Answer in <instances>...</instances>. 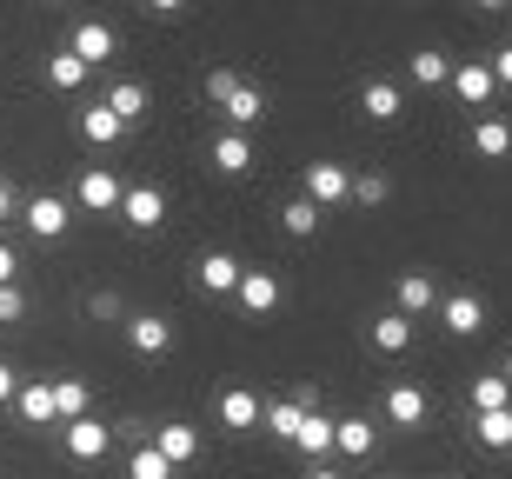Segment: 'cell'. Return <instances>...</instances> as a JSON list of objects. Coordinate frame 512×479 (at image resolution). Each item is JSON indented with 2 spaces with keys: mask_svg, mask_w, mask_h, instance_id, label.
I'll return each mask as SVG.
<instances>
[{
  "mask_svg": "<svg viewBox=\"0 0 512 479\" xmlns=\"http://www.w3.org/2000/svg\"><path fill=\"white\" fill-rule=\"evenodd\" d=\"M300 193L320 213L346 207V200H353V167H346V160H313V167H306V180H300Z\"/></svg>",
  "mask_w": 512,
  "mask_h": 479,
  "instance_id": "2",
  "label": "cell"
},
{
  "mask_svg": "<svg viewBox=\"0 0 512 479\" xmlns=\"http://www.w3.org/2000/svg\"><path fill=\"white\" fill-rule=\"evenodd\" d=\"M14 273H20V253L0 240V287H14Z\"/></svg>",
  "mask_w": 512,
  "mask_h": 479,
  "instance_id": "37",
  "label": "cell"
},
{
  "mask_svg": "<svg viewBox=\"0 0 512 479\" xmlns=\"http://www.w3.org/2000/svg\"><path fill=\"white\" fill-rule=\"evenodd\" d=\"M107 107H114V114H120V120L133 127V120L147 114V87H140V80H120L114 94H107Z\"/></svg>",
  "mask_w": 512,
  "mask_h": 479,
  "instance_id": "32",
  "label": "cell"
},
{
  "mask_svg": "<svg viewBox=\"0 0 512 479\" xmlns=\"http://www.w3.org/2000/svg\"><path fill=\"white\" fill-rule=\"evenodd\" d=\"M47 80H54L60 94H80V87H87V67H80V60L60 47V54H47Z\"/></svg>",
  "mask_w": 512,
  "mask_h": 479,
  "instance_id": "31",
  "label": "cell"
},
{
  "mask_svg": "<svg viewBox=\"0 0 512 479\" xmlns=\"http://www.w3.org/2000/svg\"><path fill=\"white\" fill-rule=\"evenodd\" d=\"M373 446H380V426H373V420H360V413L333 420V453H340V460H366Z\"/></svg>",
  "mask_w": 512,
  "mask_h": 479,
  "instance_id": "14",
  "label": "cell"
},
{
  "mask_svg": "<svg viewBox=\"0 0 512 479\" xmlns=\"http://www.w3.org/2000/svg\"><path fill=\"white\" fill-rule=\"evenodd\" d=\"M473 154H479V160H512V120L479 114V120H473Z\"/></svg>",
  "mask_w": 512,
  "mask_h": 479,
  "instance_id": "20",
  "label": "cell"
},
{
  "mask_svg": "<svg viewBox=\"0 0 512 479\" xmlns=\"http://www.w3.org/2000/svg\"><path fill=\"white\" fill-rule=\"evenodd\" d=\"M153 453H160V460L173 466V473H180V466H193L200 460V426H187V420H167V426H153Z\"/></svg>",
  "mask_w": 512,
  "mask_h": 479,
  "instance_id": "9",
  "label": "cell"
},
{
  "mask_svg": "<svg viewBox=\"0 0 512 479\" xmlns=\"http://www.w3.org/2000/svg\"><path fill=\"white\" fill-rule=\"evenodd\" d=\"M207 94H213V107H220V120H227L233 134H247L253 120L266 114V94L253 87V80H240L233 67H213V74H207Z\"/></svg>",
  "mask_w": 512,
  "mask_h": 479,
  "instance_id": "1",
  "label": "cell"
},
{
  "mask_svg": "<svg viewBox=\"0 0 512 479\" xmlns=\"http://www.w3.org/2000/svg\"><path fill=\"white\" fill-rule=\"evenodd\" d=\"M74 200L87 213H120V173H107V167H87L74 180Z\"/></svg>",
  "mask_w": 512,
  "mask_h": 479,
  "instance_id": "13",
  "label": "cell"
},
{
  "mask_svg": "<svg viewBox=\"0 0 512 479\" xmlns=\"http://www.w3.org/2000/svg\"><path fill=\"white\" fill-rule=\"evenodd\" d=\"M233 300H240V313H253V320H266V313L286 300L280 287V273H266V267H247L240 273V287H233Z\"/></svg>",
  "mask_w": 512,
  "mask_h": 479,
  "instance_id": "8",
  "label": "cell"
},
{
  "mask_svg": "<svg viewBox=\"0 0 512 479\" xmlns=\"http://www.w3.org/2000/svg\"><path fill=\"white\" fill-rule=\"evenodd\" d=\"M386 426H399V433H413V426H426V413H433V393L419 380H393L386 386V400H380Z\"/></svg>",
  "mask_w": 512,
  "mask_h": 479,
  "instance_id": "3",
  "label": "cell"
},
{
  "mask_svg": "<svg viewBox=\"0 0 512 479\" xmlns=\"http://www.w3.org/2000/svg\"><path fill=\"white\" fill-rule=\"evenodd\" d=\"M14 393H20V373L0 360V406H14Z\"/></svg>",
  "mask_w": 512,
  "mask_h": 479,
  "instance_id": "38",
  "label": "cell"
},
{
  "mask_svg": "<svg viewBox=\"0 0 512 479\" xmlns=\"http://www.w3.org/2000/svg\"><path fill=\"white\" fill-rule=\"evenodd\" d=\"M47 386H54V420H60V426L94 413V393H87V380H74V373H67V380H47Z\"/></svg>",
  "mask_w": 512,
  "mask_h": 479,
  "instance_id": "22",
  "label": "cell"
},
{
  "mask_svg": "<svg viewBox=\"0 0 512 479\" xmlns=\"http://www.w3.org/2000/svg\"><path fill=\"white\" fill-rule=\"evenodd\" d=\"M120 220H127L133 233H153L160 220H167V193L153 187V180H133V187H120Z\"/></svg>",
  "mask_w": 512,
  "mask_h": 479,
  "instance_id": "7",
  "label": "cell"
},
{
  "mask_svg": "<svg viewBox=\"0 0 512 479\" xmlns=\"http://www.w3.org/2000/svg\"><path fill=\"white\" fill-rule=\"evenodd\" d=\"M499 380H506V386H512V353H506V360H499Z\"/></svg>",
  "mask_w": 512,
  "mask_h": 479,
  "instance_id": "43",
  "label": "cell"
},
{
  "mask_svg": "<svg viewBox=\"0 0 512 479\" xmlns=\"http://www.w3.org/2000/svg\"><path fill=\"white\" fill-rule=\"evenodd\" d=\"M260 413H266V400L247 393V386H227V393H220V426H227V433H253Z\"/></svg>",
  "mask_w": 512,
  "mask_h": 479,
  "instance_id": "16",
  "label": "cell"
},
{
  "mask_svg": "<svg viewBox=\"0 0 512 479\" xmlns=\"http://www.w3.org/2000/svg\"><path fill=\"white\" fill-rule=\"evenodd\" d=\"M14 320H27V293H20V280L0 287V326H14Z\"/></svg>",
  "mask_w": 512,
  "mask_h": 479,
  "instance_id": "35",
  "label": "cell"
},
{
  "mask_svg": "<svg viewBox=\"0 0 512 479\" xmlns=\"http://www.w3.org/2000/svg\"><path fill=\"white\" fill-rule=\"evenodd\" d=\"M306 479H346V473L333 460H313V466H306Z\"/></svg>",
  "mask_w": 512,
  "mask_h": 479,
  "instance_id": "39",
  "label": "cell"
},
{
  "mask_svg": "<svg viewBox=\"0 0 512 479\" xmlns=\"http://www.w3.org/2000/svg\"><path fill=\"white\" fill-rule=\"evenodd\" d=\"M446 87L459 94V107H486V100L499 94V87H493V67H486V60H466V67H453V80H446Z\"/></svg>",
  "mask_w": 512,
  "mask_h": 479,
  "instance_id": "17",
  "label": "cell"
},
{
  "mask_svg": "<svg viewBox=\"0 0 512 479\" xmlns=\"http://www.w3.org/2000/svg\"><path fill=\"white\" fill-rule=\"evenodd\" d=\"M20 220H27V233H34V240H60L74 213H67V200H60V193H34V200L20 207Z\"/></svg>",
  "mask_w": 512,
  "mask_h": 479,
  "instance_id": "11",
  "label": "cell"
},
{
  "mask_svg": "<svg viewBox=\"0 0 512 479\" xmlns=\"http://www.w3.org/2000/svg\"><path fill=\"white\" fill-rule=\"evenodd\" d=\"M60 433H67V460H74V466H94V460L114 453V426L94 420V413H87V420H67Z\"/></svg>",
  "mask_w": 512,
  "mask_h": 479,
  "instance_id": "6",
  "label": "cell"
},
{
  "mask_svg": "<svg viewBox=\"0 0 512 479\" xmlns=\"http://www.w3.org/2000/svg\"><path fill=\"white\" fill-rule=\"evenodd\" d=\"M60 47H67V54L80 60V67H87V74H94V67H107V60L120 54V34L114 27H107V20H80L74 34L60 40Z\"/></svg>",
  "mask_w": 512,
  "mask_h": 479,
  "instance_id": "4",
  "label": "cell"
},
{
  "mask_svg": "<svg viewBox=\"0 0 512 479\" xmlns=\"http://www.w3.org/2000/svg\"><path fill=\"white\" fill-rule=\"evenodd\" d=\"M406 80L413 87H446L453 80V60L439 54V47H419V54H406Z\"/></svg>",
  "mask_w": 512,
  "mask_h": 479,
  "instance_id": "23",
  "label": "cell"
},
{
  "mask_svg": "<svg viewBox=\"0 0 512 479\" xmlns=\"http://www.w3.org/2000/svg\"><path fill=\"white\" fill-rule=\"evenodd\" d=\"M213 167L220 173H247L253 167V140L233 134V127H220V140H213Z\"/></svg>",
  "mask_w": 512,
  "mask_h": 479,
  "instance_id": "28",
  "label": "cell"
},
{
  "mask_svg": "<svg viewBox=\"0 0 512 479\" xmlns=\"http://www.w3.org/2000/svg\"><path fill=\"white\" fill-rule=\"evenodd\" d=\"M433 307H439V287H433V273L406 267V273H399V287H393V313H406V320H419V313H433Z\"/></svg>",
  "mask_w": 512,
  "mask_h": 479,
  "instance_id": "12",
  "label": "cell"
},
{
  "mask_svg": "<svg viewBox=\"0 0 512 479\" xmlns=\"http://www.w3.org/2000/svg\"><path fill=\"white\" fill-rule=\"evenodd\" d=\"M360 114H366V120H380V127L406 114V94H399V80H366V87H360Z\"/></svg>",
  "mask_w": 512,
  "mask_h": 479,
  "instance_id": "19",
  "label": "cell"
},
{
  "mask_svg": "<svg viewBox=\"0 0 512 479\" xmlns=\"http://www.w3.org/2000/svg\"><path fill=\"white\" fill-rule=\"evenodd\" d=\"M473 7H486V14H506L512 0H473Z\"/></svg>",
  "mask_w": 512,
  "mask_h": 479,
  "instance_id": "42",
  "label": "cell"
},
{
  "mask_svg": "<svg viewBox=\"0 0 512 479\" xmlns=\"http://www.w3.org/2000/svg\"><path fill=\"white\" fill-rule=\"evenodd\" d=\"M473 440L486 446V453H512V406H499V413H473Z\"/></svg>",
  "mask_w": 512,
  "mask_h": 479,
  "instance_id": "24",
  "label": "cell"
},
{
  "mask_svg": "<svg viewBox=\"0 0 512 479\" xmlns=\"http://www.w3.org/2000/svg\"><path fill=\"white\" fill-rule=\"evenodd\" d=\"M127 479H180V473H173L153 446H133V453H127Z\"/></svg>",
  "mask_w": 512,
  "mask_h": 479,
  "instance_id": "33",
  "label": "cell"
},
{
  "mask_svg": "<svg viewBox=\"0 0 512 479\" xmlns=\"http://www.w3.org/2000/svg\"><path fill=\"white\" fill-rule=\"evenodd\" d=\"M320 220H326V213L313 207L306 193H293V200L280 207V233H293V240H313V233H320Z\"/></svg>",
  "mask_w": 512,
  "mask_h": 479,
  "instance_id": "26",
  "label": "cell"
},
{
  "mask_svg": "<svg viewBox=\"0 0 512 479\" xmlns=\"http://www.w3.org/2000/svg\"><path fill=\"white\" fill-rule=\"evenodd\" d=\"M240 273H247V267H240L233 253H220V247L193 260V280H200V293H233V287H240Z\"/></svg>",
  "mask_w": 512,
  "mask_h": 479,
  "instance_id": "15",
  "label": "cell"
},
{
  "mask_svg": "<svg viewBox=\"0 0 512 479\" xmlns=\"http://www.w3.org/2000/svg\"><path fill=\"white\" fill-rule=\"evenodd\" d=\"M14 213H20V200H14V187L0 180V220H14Z\"/></svg>",
  "mask_w": 512,
  "mask_h": 479,
  "instance_id": "40",
  "label": "cell"
},
{
  "mask_svg": "<svg viewBox=\"0 0 512 479\" xmlns=\"http://www.w3.org/2000/svg\"><path fill=\"white\" fill-rule=\"evenodd\" d=\"M173 340H180V333H173L167 313H133V320H127V346L140 353V360H160V353H173Z\"/></svg>",
  "mask_w": 512,
  "mask_h": 479,
  "instance_id": "10",
  "label": "cell"
},
{
  "mask_svg": "<svg viewBox=\"0 0 512 479\" xmlns=\"http://www.w3.org/2000/svg\"><path fill=\"white\" fill-rule=\"evenodd\" d=\"M80 140H87V147H120V140H127V120H120L107 100H100V107H80Z\"/></svg>",
  "mask_w": 512,
  "mask_h": 479,
  "instance_id": "18",
  "label": "cell"
},
{
  "mask_svg": "<svg viewBox=\"0 0 512 479\" xmlns=\"http://www.w3.org/2000/svg\"><path fill=\"white\" fill-rule=\"evenodd\" d=\"M293 446H300L306 460H333V420H326V413H306L300 433H293Z\"/></svg>",
  "mask_w": 512,
  "mask_h": 479,
  "instance_id": "25",
  "label": "cell"
},
{
  "mask_svg": "<svg viewBox=\"0 0 512 479\" xmlns=\"http://www.w3.org/2000/svg\"><path fill=\"white\" fill-rule=\"evenodd\" d=\"M300 420H306V406L293 400V393H286V400H273L260 413V426H266V433H280V440H293V433H300Z\"/></svg>",
  "mask_w": 512,
  "mask_h": 479,
  "instance_id": "30",
  "label": "cell"
},
{
  "mask_svg": "<svg viewBox=\"0 0 512 479\" xmlns=\"http://www.w3.org/2000/svg\"><path fill=\"white\" fill-rule=\"evenodd\" d=\"M14 413H20V426H60L54 420V386H47V380H27L14 393Z\"/></svg>",
  "mask_w": 512,
  "mask_h": 479,
  "instance_id": "21",
  "label": "cell"
},
{
  "mask_svg": "<svg viewBox=\"0 0 512 479\" xmlns=\"http://www.w3.org/2000/svg\"><path fill=\"white\" fill-rule=\"evenodd\" d=\"M466 400H473V413H499V406H512V386L493 373H473V386H466Z\"/></svg>",
  "mask_w": 512,
  "mask_h": 479,
  "instance_id": "29",
  "label": "cell"
},
{
  "mask_svg": "<svg viewBox=\"0 0 512 479\" xmlns=\"http://www.w3.org/2000/svg\"><path fill=\"white\" fill-rule=\"evenodd\" d=\"M486 67H493V87H506V94H512V40H506V47H493Z\"/></svg>",
  "mask_w": 512,
  "mask_h": 479,
  "instance_id": "36",
  "label": "cell"
},
{
  "mask_svg": "<svg viewBox=\"0 0 512 479\" xmlns=\"http://www.w3.org/2000/svg\"><path fill=\"white\" fill-rule=\"evenodd\" d=\"M153 14H180V7H187V0H147Z\"/></svg>",
  "mask_w": 512,
  "mask_h": 479,
  "instance_id": "41",
  "label": "cell"
},
{
  "mask_svg": "<svg viewBox=\"0 0 512 479\" xmlns=\"http://www.w3.org/2000/svg\"><path fill=\"white\" fill-rule=\"evenodd\" d=\"M366 340L380 346V353H406V346H413V320H406V313H380V320L366 326Z\"/></svg>",
  "mask_w": 512,
  "mask_h": 479,
  "instance_id": "27",
  "label": "cell"
},
{
  "mask_svg": "<svg viewBox=\"0 0 512 479\" xmlns=\"http://www.w3.org/2000/svg\"><path fill=\"white\" fill-rule=\"evenodd\" d=\"M380 200H393V180L386 173H353V207H380Z\"/></svg>",
  "mask_w": 512,
  "mask_h": 479,
  "instance_id": "34",
  "label": "cell"
},
{
  "mask_svg": "<svg viewBox=\"0 0 512 479\" xmlns=\"http://www.w3.org/2000/svg\"><path fill=\"white\" fill-rule=\"evenodd\" d=\"M439 326L453 333V340H473V333H486V300H479L473 287H459V293H439Z\"/></svg>",
  "mask_w": 512,
  "mask_h": 479,
  "instance_id": "5",
  "label": "cell"
}]
</instances>
